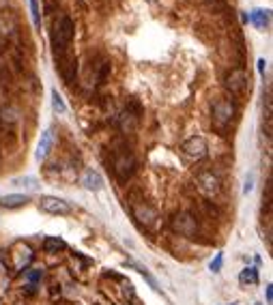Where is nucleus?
<instances>
[{"label": "nucleus", "instance_id": "nucleus-1", "mask_svg": "<svg viewBox=\"0 0 273 305\" xmlns=\"http://www.w3.org/2000/svg\"><path fill=\"white\" fill-rule=\"evenodd\" d=\"M73 33H76V26H73V19L69 15H62L58 22L54 24V50H56V58L69 54V45L73 41Z\"/></svg>", "mask_w": 273, "mask_h": 305}, {"label": "nucleus", "instance_id": "nucleus-2", "mask_svg": "<svg viewBox=\"0 0 273 305\" xmlns=\"http://www.w3.org/2000/svg\"><path fill=\"white\" fill-rule=\"evenodd\" d=\"M112 170H114V174H117V178L121 183H127L131 178V174L135 172V157L127 146H121V149L114 151Z\"/></svg>", "mask_w": 273, "mask_h": 305}, {"label": "nucleus", "instance_id": "nucleus-3", "mask_svg": "<svg viewBox=\"0 0 273 305\" xmlns=\"http://www.w3.org/2000/svg\"><path fill=\"white\" fill-rule=\"evenodd\" d=\"M33 258H35L33 249H30L24 241H17V243H13L11 247L7 249V254H5L7 265L11 267L13 271H24L30 262H33Z\"/></svg>", "mask_w": 273, "mask_h": 305}, {"label": "nucleus", "instance_id": "nucleus-4", "mask_svg": "<svg viewBox=\"0 0 273 305\" xmlns=\"http://www.w3.org/2000/svg\"><path fill=\"white\" fill-rule=\"evenodd\" d=\"M131 215H133L135 222L144 228H153L157 224V219H160L155 206L144 202V200H131Z\"/></svg>", "mask_w": 273, "mask_h": 305}, {"label": "nucleus", "instance_id": "nucleus-5", "mask_svg": "<svg viewBox=\"0 0 273 305\" xmlns=\"http://www.w3.org/2000/svg\"><path fill=\"white\" fill-rule=\"evenodd\" d=\"M235 119V103L230 99H219L213 103V125L217 129H226Z\"/></svg>", "mask_w": 273, "mask_h": 305}, {"label": "nucleus", "instance_id": "nucleus-6", "mask_svg": "<svg viewBox=\"0 0 273 305\" xmlns=\"http://www.w3.org/2000/svg\"><path fill=\"white\" fill-rule=\"evenodd\" d=\"M181 151L185 157H190V159L198 161V159H204L207 157V151H209V144L202 135H192V138H187L183 144H181Z\"/></svg>", "mask_w": 273, "mask_h": 305}, {"label": "nucleus", "instance_id": "nucleus-7", "mask_svg": "<svg viewBox=\"0 0 273 305\" xmlns=\"http://www.w3.org/2000/svg\"><path fill=\"white\" fill-rule=\"evenodd\" d=\"M172 230L176 234H181V237H196L198 234V222H196V217L190 215V213H176L172 217Z\"/></svg>", "mask_w": 273, "mask_h": 305}, {"label": "nucleus", "instance_id": "nucleus-8", "mask_svg": "<svg viewBox=\"0 0 273 305\" xmlns=\"http://www.w3.org/2000/svg\"><path fill=\"white\" fill-rule=\"evenodd\" d=\"M39 206H41V211L50 213V215H69L71 213V204L67 200L56 198V196H41Z\"/></svg>", "mask_w": 273, "mask_h": 305}, {"label": "nucleus", "instance_id": "nucleus-9", "mask_svg": "<svg viewBox=\"0 0 273 305\" xmlns=\"http://www.w3.org/2000/svg\"><path fill=\"white\" fill-rule=\"evenodd\" d=\"M196 187H198V192H200L202 196L207 198H213L219 194V178L211 172V170H204L196 176Z\"/></svg>", "mask_w": 273, "mask_h": 305}, {"label": "nucleus", "instance_id": "nucleus-10", "mask_svg": "<svg viewBox=\"0 0 273 305\" xmlns=\"http://www.w3.org/2000/svg\"><path fill=\"white\" fill-rule=\"evenodd\" d=\"M247 86V73L243 69H233L226 76V90L230 95H241Z\"/></svg>", "mask_w": 273, "mask_h": 305}, {"label": "nucleus", "instance_id": "nucleus-11", "mask_svg": "<svg viewBox=\"0 0 273 305\" xmlns=\"http://www.w3.org/2000/svg\"><path fill=\"white\" fill-rule=\"evenodd\" d=\"M52 146H54V133H52V129H46L43 133H41V140L37 144V153H35L37 161L46 159V157L50 155V151H52Z\"/></svg>", "mask_w": 273, "mask_h": 305}, {"label": "nucleus", "instance_id": "nucleus-12", "mask_svg": "<svg viewBox=\"0 0 273 305\" xmlns=\"http://www.w3.org/2000/svg\"><path fill=\"white\" fill-rule=\"evenodd\" d=\"M82 185L88 189V192H101L103 189V178L97 170H86L82 176Z\"/></svg>", "mask_w": 273, "mask_h": 305}, {"label": "nucleus", "instance_id": "nucleus-13", "mask_svg": "<svg viewBox=\"0 0 273 305\" xmlns=\"http://www.w3.org/2000/svg\"><path fill=\"white\" fill-rule=\"evenodd\" d=\"M28 204V196L26 194H7L0 198V206L3 208H19Z\"/></svg>", "mask_w": 273, "mask_h": 305}, {"label": "nucleus", "instance_id": "nucleus-14", "mask_svg": "<svg viewBox=\"0 0 273 305\" xmlns=\"http://www.w3.org/2000/svg\"><path fill=\"white\" fill-rule=\"evenodd\" d=\"M65 247H67L65 241L58 239V237H46V241H43V249L48 254H58V251L65 249Z\"/></svg>", "mask_w": 273, "mask_h": 305}, {"label": "nucleus", "instance_id": "nucleus-15", "mask_svg": "<svg viewBox=\"0 0 273 305\" xmlns=\"http://www.w3.org/2000/svg\"><path fill=\"white\" fill-rule=\"evenodd\" d=\"M119 123H121V129H123L125 133H131V131L135 129V123H138V116H133V114H131L129 110H125V112L121 114Z\"/></svg>", "mask_w": 273, "mask_h": 305}, {"label": "nucleus", "instance_id": "nucleus-16", "mask_svg": "<svg viewBox=\"0 0 273 305\" xmlns=\"http://www.w3.org/2000/svg\"><path fill=\"white\" fill-rule=\"evenodd\" d=\"M247 17L256 24V28H265V26H269V11H262V9H254V11H252V15H247Z\"/></svg>", "mask_w": 273, "mask_h": 305}, {"label": "nucleus", "instance_id": "nucleus-17", "mask_svg": "<svg viewBox=\"0 0 273 305\" xmlns=\"http://www.w3.org/2000/svg\"><path fill=\"white\" fill-rule=\"evenodd\" d=\"M13 28H15V24H13V19H11V17L0 15V37H3V39H9V37L13 35Z\"/></svg>", "mask_w": 273, "mask_h": 305}, {"label": "nucleus", "instance_id": "nucleus-18", "mask_svg": "<svg viewBox=\"0 0 273 305\" xmlns=\"http://www.w3.org/2000/svg\"><path fill=\"white\" fill-rule=\"evenodd\" d=\"M239 279H241V284H258V271H256V267H245L243 271H241Z\"/></svg>", "mask_w": 273, "mask_h": 305}, {"label": "nucleus", "instance_id": "nucleus-19", "mask_svg": "<svg viewBox=\"0 0 273 305\" xmlns=\"http://www.w3.org/2000/svg\"><path fill=\"white\" fill-rule=\"evenodd\" d=\"M13 185L26 187V189H37V187H39V181H37L35 176H22V178H13Z\"/></svg>", "mask_w": 273, "mask_h": 305}, {"label": "nucleus", "instance_id": "nucleus-20", "mask_svg": "<svg viewBox=\"0 0 273 305\" xmlns=\"http://www.w3.org/2000/svg\"><path fill=\"white\" fill-rule=\"evenodd\" d=\"M52 106H54V110L58 114H65L67 112V106H65V101H62V97L58 95V90H52Z\"/></svg>", "mask_w": 273, "mask_h": 305}, {"label": "nucleus", "instance_id": "nucleus-21", "mask_svg": "<svg viewBox=\"0 0 273 305\" xmlns=\"http://www.w3.org/2000/svg\"><path fill=\"white\" fill-rule=\"evenodd\" d=\"M30 3V15H33V24H35V28H39L41 26V13H39V3L37 0H28Z\"/></svg>", "mask_w": 273, "mask_h": 305}, {"label": "nucleus", "instance_id": "nucleus-22", "mask_svg": "<svg viewBox=\"0 0 273 305\" xmlns=\"http://www.w3.org/2000/svg\"><path fill=\"white\" fill-rule=\"evenodd\" d=\"M0 119H3L5 123H15L17 121V110L15 108H5L3 112H0Z\"/></svg>", "mask_w": 273, "mask_h": 305}, {"label": "nucleus", "instance_id": "nucleus-23", "mask_svg": "<svg viewBox=\"0 0 273 305\" xmlns=\"http://www.w3.org/2000/svg\"><path fill=\"white\" fill-rule=\"evenodd\" d=\"M222 262H224V254L219 251V254L215 256V260L211 262V267H209V269H211L213 273H219V271H222Z\"/></svg>", "mask_w": 273, "mask_h": 305}, {"label": "nucleus", "instance_id": "nucleus-24", "mask_svg": "<svg viewBox=\"0 0 273 305\" xmlns=\"http://www.w3.org/2000/svg\"><path fill=\"white\" fill-rule=\"evenodd\" d=\"M252 189H254V174H247V178H245V185H243V194L247 196L249 192H252Z\"/></svg>", "mask_w": 273, "mask_h": 305}, {"label": "nucleus", "instance_id": "nucleus-25", "mask_svg": "<svg viewBox=\"0 0 273 305\" xmlns=\"http://www.w3.org/2000/svg\"><path fill=\"white\" fill-rule=\"evenodd\" d=\"M26 277H28L30 284H35V281H39L41 277H43V273H41V271H28V273H26Z\"/></svg>", "mask_w": 273, "mask_h": 305}, {"label": "nucleus", "instance_id": "nucleus-26", "mask_svg": "<svg viewBox=\"0 0 273 305\" xmlns=\"http://www.w3.org/2000/svg\"><path fill=\"white\" fill-rule=\"evenodd\" d=\"M265 290H267V303H271V301H273V286L269 284V286H267Z\"/></svg>", "mask_w": 273, "mask_h": 305}, {"label": "nucleus", "instance_id": "nucleus-27", "mask_svg": "<svg viewBox=\"0 0 273 305\" xmlns=\"http://www.w3.org/2000/svg\"><path fill=\"white\" fill-rule=\"evenodd\" d=\"M265 69H267V62H265V58H260V60H258V71L265 73Z\"/></svg>", "mask_w": 273, "mask_h": 305}, {"label": "nucleus", "instance_id": "nucleus-28", "mask_svg": "<svg viewBox=\"0 0 273 305\" xmlns=\"http://www.w3.org/2000/svg\"><path fill=\"white\" fill-rule=\"evenodd\" d=\"M256 305H260V303H256Z\"/></svg>", "mask_w": 273, "mask_h": 305}, {"label": "nucleus", "instance_id": "nucleus-29", "mask_svg": "<svg viewBox=\"0 0 273 305\" xmlns=\"http://www.w3.org/2000/svg\"><path fill=\"white\" fill-rule=\"evenodd\" d=\"M233 305H235V303H233Z\"/></svg>", "mask_w": 273, "mask_h": 305}]
</instances>
